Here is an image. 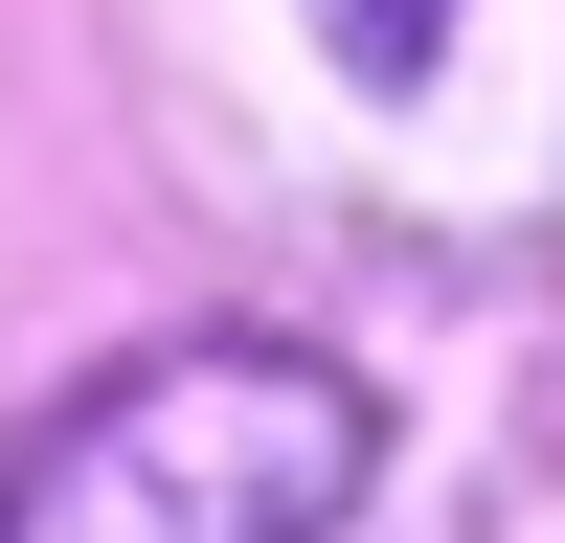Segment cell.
I'll return each mask as SVG.
<instances>
[{"mask_svg":"<svg viewBox=\"0 0 565 543\" xmlns=\"http://www.w3.org/2000/svg\"><path fill=\"white\" fill-rule=\"evenodd\" d=\"M362 385L295 340H159L90 407L0 453V543H340L362 498Z\"/></svg>","mask_w":565,"mask_h":543,"instance_id":"cell-1","label":"cell"},{"mask_svg":"<svg viewBox=\"0 0 565 543\" xmlns=\"http://www.w3.org/2000/svg\"><path fill=\"white\" fill-rule=\"evenodd\" d=\"M340 45H362V68H430V45H452V0H340Z\"/></svg>","mask_w":565,"mask_h":543,"instance_id":"cell-2","label":"cell"}]
</instances>
